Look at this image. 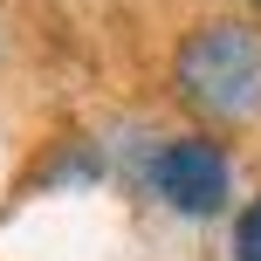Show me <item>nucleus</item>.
Returning a JSON list of instances; mask_svg holds the SVG:
<instances>
[{"instance_id": "nucleus-1", "label": "nucleus", "mask_w": 261, "mask_h": 261, "mask_svg": "<svg viewBox=\"0 0 261 261\" xmlns=\"http://www.w3.org/2000/svg\"><path fill=\"white\" fill-rule=\"evenodd\" d=\"M172 90L206 124H254L261 117V28L254 21H199L172 55Z\"/></svg>"}, {"instance_id": "nucleus-2", "label": "nucleus", "mask_w": 261, "mask_h": 261, "mask_svg": "<svg viewBox=\"0 0 261 261\" xmlns=\"http://www.w3.org/2000/svg\"><path fill=\"white\" fill-rule=\"evenodd\" d=\"M144 179L186 220H213L227 206V193H234V165H227V151L213 138H165L151 151V165H144Z\"/></svg>"}, {"instance_id": "nucleus-3", "label": "nucleus", "mask_w": 261, "mask_h": 261, "mask_svg": "<svg viewBox=\"0 0 261 261\" xmlns=\"http://www.w3.org/2000/svg\"><path fill=\"white\" fill-rule=\"evenodd\" d=\"M234 261H261V199H248L234 220Z\"/></svg>"}, {"instance_id": "nucleus-4", "label": "nucleus", "mask_w": 261, "mask_h": 261, "mask_svg": "<svg viewBox=\"0 0 261 261\" xmlns=\"http://www.w3.org/2000/svg\"><path fill=\"white\" fill-rule=\"evenodd\" d=\"M254 7H261V0H254Z\"/></svg>"}]
</instances>
